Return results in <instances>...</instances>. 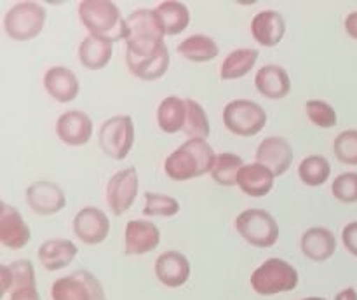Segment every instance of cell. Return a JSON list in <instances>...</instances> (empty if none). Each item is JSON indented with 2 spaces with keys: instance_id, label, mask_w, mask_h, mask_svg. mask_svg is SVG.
I'll return each mask as SVG.
<instances>
[{
  "instance_id": "6da1fadb",
  "label": "cell",
  "mask_w": 357,
  "mask_h": 300,
  "mask_svg": "<svg viewBox=\"0 0 357 300\" xmlns=\"http://www.w3.org/2000/svg\"><path fill=\"white\" fill-rule=\"evenodd\" d=\"M216 152L208 142L187 140L164 160V173L174 181H187L211 173Z\"/></svg>"
},
{
  "instance_id": "7a4b0ae2",
  "label": "cell",
  "mask_w": 357,
  "mask_h": 300,
  "mask_svg": "<svg viewBox=\"0 0 357 300\" xmlns=\"http://www.w3.org/2000/svg\"><path fill=\"white\" fill-rule=\"evenodd\" d=\"M162 21L157 16L155 9H136L126 17L124 42L126 51L150 52L162 47L166 42Z\"/></svg>"
},
{
  "instance_id": "3957f363",
  "label": "cell",
  "mask_w": 357,
  "mask_h": 300,
  "mask_svg": "<svg viewBox=\"0 0 357 300\" xmlns=\"http://www.w3.org/2000/svg\"><path fill=\"white\" fill-rule=\"evenodd\" d=\"M79 17L89 35L112 42L124 40L126 17L110 0H82L79 3Z\"/></svg>"
},
{
  "instance_id": "277c9868",
  "label": "cell",
  "mask_w": 357,
  "mask_h": 300,
  "mask_svg": "<svg viewBox=\"0 0 357 300\" xmlns=\"http://www.w3.org/2000/svg\"><path fill=\"white\" fill-rule=\"evenodd\" d=\"M300 283L298 271L293 264L282 258H267L253 271L250 285L257 295L272 297L296 290Z\"/></svg>"
},
{
  "instance_id": "5b68a950",
  "label": "cell",
  "mask_w": 357,
  "mask_h": 300,
  "mask_svg": "<svg viewBox=\"0 0 357 300\" xmlns=\"http://www.w3.org/2000/svg\"><path fill=\"white\" fill-rule=\"evenodd\" d=\"M44 6L38 2H17L3 16V31L10 40L28 42L37 38L45 27Z\"/></svg>"
},
{
  "instance_id": "8992f818",
  "label": "cell",
  "mask_w": 357,
  "mask_h": 300,
  "mask_svg": "<svg viewBox=\"0 0 357 300\" xmlns=\"http://www.w3.org/2000/svg\"><path fill=\"white\" fill-rule=\"evenodd\" d=\"M234 225L239 236L255 248H272L279 239V225L267 209H244L237 215Z\"/></svg>"
},
{
  "instance_id": "52a82bcc",
  "label": "cell",
  "mask_w": 357,
  "mask_h": 300,
  "mask_svg": "<svg viewBox=\"0 0 357 300\" xmlns=\"http://www.w3.org/2000/svg\"><path fill=\"white\" fill-rule=\"evenodd\" d=\"M268 115L260 103L253 100H232L223 108V124L232 135L250 138L267 126Z\"/></svg>"
},
{
  "instance_id": "ba28073f",
  "label": "cell",
  "mask_w": 357,
  "mask_h": 300,
  "mask_svg": "<svg viewBox=\"0 0 357 300\" xmlns=\"http://www.w3.org/2000/svg\"><path fill=\"white\" fill-rule=\"evenodd\" d=\"M98 145H100L101 152L110 159H126L135 145V122H132L131 115L108 117L100 126Z\"/></svg>"
},
{
  "instance_id": "9c48e42d",
  "label": "cell",
  "mask_w": 357,
  "mask_h": 300,
  "mask_svg": "<svg viewBox=\"0 0 357 300\" xmlns=\"http://www.w3.org/2000/svg\"><path fill=\"white\" fill-rule=\"evenodd\" d=\"M52 300H107L103 285L87 269H77L72 274L56 279L51 285Z\"/></svg>"
},
{
  "instance_id": "30bf717a",
  "label": "cell",
  "mask_w": 357,
  "mask_h": 300,
  "mask_svg": "<svg viewBox=\"0 0 357 300\" xmlns=\"http://www.w3.org/2000/svg\"><path fill=\"white\" fill-rule=\"evenodd\" d=\"M139 190V177L135 166L112 174L107 183V204L112 215L121 216L135 204Z\"/></svg>"
},
{
  "instance_id": "8fae6325",
  "label": "cell",
  "mask_w": 357,
  "mask_h": 300,
  "mask_svg": "<svg viewBox=\"0 0 357 300\" xmlns=\"http://www.w3.org/2000/svg\"><path fill=\"white\" fill-rule=\"evenodd\" d=\"M126 65L129 72L139 80L153 82L166 75L171 65L169 49L164 44L162 47L150 52H131L126 51Z\"/></svg>"
},
{
  "instance_id": "7c38bea8",
  "label": "cell",
  "mask_w": 357,
  "mask_h": 300,
  "mask_svg": "<svg viewBox=\"0 0 357 300\" xmlns=\"http://www.w3.org/2000/svg\"><path fill=\"white\" fill-rule=\"evenodd\" d=\"M72 227L77 239L87 246H96L103 243L110 234V218L103 209L96 206H86L73 216Z\"/></svg>"
},
{
  "instance_id": "4fadbf2b",
  "label": "cell",
  "mask_w": 357,
  "mask_h": 300,
  "mask_svg": "<svg viewBox=\"0 0 357 300\" xmlns=\"http://www.w3.org/2000/svg\"><path fill=\"white\" fill-rule=\"evenodd\" d=\"M26 204L35 215L51 216L66 206V195L58 183L49 180H38L28 185L24 190Z\"/></svg>"
},
{
  "instance_id": "5bb4252c",
  "label": "cell",
  "mask_w": 357,
  "mask_h": 300,
  "mask_svg": "<svg viewBox=\"0 0 357 300\" xmlns=\"http://www.w3.org/2000/svg\"><path fill=\"white\" fill-rule=\"evenodd\" d=\"M153 272L157 281L166 288H181L190 279L192 265L187 255L176 250H167L155 258Z\"/></svg>"
},
{
  "instance_id": "9a60e30c",
  "label": "cell",
  "mask_w": 357,
  "mask_h": 300,
  "mask_svg": "<svg viewBox=\"0 0 357 300\" xmlns=\"http://www.w3.org/2000/svg\"><path fill=\"white\" fill-rule=\"evenodd\" d=\"M160 244V230L150 220H131L124 230V251L131 257L152 253Z\"/></svg>"
},
{
  "instance_id": "2e32d148",
  "label": "cell",
  "mask_w": 357,
  "mask_h": 300,
  "mask_svg": "<svg viewBox=\"0 0 357 300\" xmlns=\"http://www.w3.org/2000/svg\"><path fill=\"white\" fill-rule=\"evenodd\" d=\"M94 131L93 119L82 110L63 112L56 121V135L68 147H84Z\"/></svg>"
},
{
  "instance_id": "e0dca14e",
  "label": "cell",
  "mask_w": 357,
  "mask_h": 300,
  "mask_svg": "<svg viewBox=\"0 0 357 300\" xmlns=\"http://www.w3.org/2000/svg\"><path fill=\"white\" fill-rule=\"evenodd\" d=\"M255 157H257V163L267 166L278 178L282 177L291 166L293 149L288 140L282 136H268L261 140Z\"/></svg>"
},
{
  "instance_id": "ac0fdd59",
  "label": "cell",
  "mask_w": 357,
  "mask_h": 300,
  "mask_svg": "<svg viewBox=\"0 0 357 300\" xmlns=\"http://www.w3.org/2000/svg\"><path fill=\"white\" fill-rule=\"evenodd\" d=\"M31 239V230L20 209L9 202L2 204L0 213V243L9 250H23Z\"/></svg>"
},
{
  "instance_id": "d6986e66",
  "label": "cell",
  "mask_w": 357,
  "mask_h": 300,
  "mask_svg": "<svg viewBox=\"0 0 357 300\" xmlns=\"http://www.w3.org/2000/svg\"><path fill=\"white\" fill-rule=\"evenodd\" d=\"M251 35L264 47H274L286 35L284 16L272 9L260 10L251 20Z\"/></svg>"
},
{
  "instance_id": "ffe728a7",
  "label": "cell",
  "mask_w": 357,
  "mask_h": 300,
  "mask_svg": "<svg viewBox=\"0 0 357 300\" xmlns=\"http://www.w3.org/2000/svg\"><path fill=\"white\" fill-rule=\"evenodd\" d=\"M44 89L58 103H70L79 96L80 82L66 66H51L44 73Z\"/></svg>"
},
{
  "instance_id": "44dd1931",
  "label": "cell",
  "mask_w": 357,
  "mask_h": 300,
  "mask_svg": "<svg viewBox=\"0 0 357 300\" xmlns=\"http://www.w3.org/2000/svg\"><path fill=\"white\" fill-rule=\"evenodd\" d=\"M337 237L328 227H310L302 234V253L312 262H326L337 251Z\"/></svg>"
},
{
  "instance_id": "7402d4cb",
  "label": "cell",
  "mask_w": 357,
  "mask_h": 300,
  "mask_svg": "<svg viewBox=\"0 0 357 300\" xmlns=\"http://www.w3.org/2000/svg\"><path fill=\"white\" fill-rule=\"evenodd\" d=\"M255 87L268 100H282L291 91V79L284 66L265 65L255 75Z\"/></svg>"
},
{
  "instance_id": "603a6c76",
  "label": "cell",
  "mask_w": 357,
  "mask_h": 300,
  "mask_svg": "<svg viewBox=\"0 0 357 300\" xmlns=\"http://www.w3.org/2000/svg\"><path fill=\"white\" fill-rule=\"evenodd\" d=\"M77 255H79V248L75 246V243H72L70 239H63V237L44 241L37 250V257L42 267L49 272L68 267L75 260Z\"/></svg>"
},
{
  "instance_id": "cb8c5ba5",
  "label": "cell",
  "mask_w": 357,
  "mask_h": 300,
  "mask_svg": "<svg viewBox=\"0 0 357 300\" xmlns=\"http://www.w3.org/2000/svg\"><path fill=\"white\" fill-rule=\"evenodd\" d=\"M275 174L260 163L244 164L237 177V187L250 197H265L274 188Z\"/></svg>"
},
{
  "instance_id": "d4e9b609",
  "label": "cell",
  "mask_w": 357,
  "mask_h": 300,
  "mask_svg": "<svg viewBox=\"0 0 357 300\" xmlns=\"http://www.w3.org/2000/svg\"><path fill=\"white\" fill-rule=\"evenodd\" d=\"M187 122V100L180 96H166L157 107V126L166 135L183 131Z\"/></svg>"
},
{
  "instance_id": "484cf974",
  "label": "cell",
  "mask_w": 357,
  "mask_h": 300,
  "mask_svg": "<svg viewBox=\"0 0 357 300\" xmlns=\"http://www.w3.org/2000/svg\"><path fill=\"white\" fill-rule=\"evenodd\" d=\"M114 56V42L107 38L87 35L79 44V61L87 70H101Z\"/></svg>"
},
{
  "instance_id": "4316f807",
  "label": "cell",
  "mask_w": 357,
  "mask_h": 300,
  "mask_svg": "<svg viewBox=\"0 0 357 300\" xmlns=\"http://www.w3.org/2000/svg\"><path fill=\"white\" fill-rule=\"evenodd\" d=\"M260 52L251 47L234 49L225 56L220 66V77L222 80H237L246 77L255 68Z\"/></svg>"
},
{
  "instance_id": "83f0119b",
  "label": "cell",
  "mask_w": 357,
  "mask_h": 300,
  "mask_svg": "<svg viewBox=\"0 0 357 300\" xmlns=\"http://www.w3.org/2000/svg\"><path fill=\"white\" fill-rule=\"evenodd\" d=\"M178 54L183 56L185 59L192 63H208L218 58L220 47L216 44L215 38L208 37V35L195 33L190 37L183 38L176 47Z\"/></svg>"
},
{
  "instance_id": "f1b7e54d",
  "label": "cell",
  "mask_w": 357,
  "mask_h": 300,
  "mask_svg": "<svg viewBox=\"0 0 357 300\" xmlns=\"http://www.w3.org/2000/svg\"><path fill=\"white\" fill-rule=\"evenodd\" d=\"M155 13L162 21L164 31L169 37L180 35L190 24V10L183 2H178V0H164L155 7Z\"/></svg>"
},
{
  "instance_id": "f546056e",
  "label": "cell",
  "mask_w": 357,
  "mask_h": 300,
  "mask_svg": "<svg viewBox=\"0 0 357 300\" xmlns=\"http://www.w3.org/2000/svg\"><path fill=\"white\" fill-rule=\"evenodd\" d=\"M244 166L243 157L232 152L216 153L215 164L211 170V178L223 187H234L237 185V177Z\"/></svg>"
},
{
  "instance_id": "4dcf8cb0",
  "label": "cell",
  "mask_w": 357,
  "mask_h": 300,
  "mask_svg": "<svg viewBox=\"0 0 357 300\" xmlns=\"http://www.w3.org/2000/svg\"><path fill=\"white\" fill-rule=\"evenodd\" d=\"M331 174V164L324 156H307L298 164V177L307 187H321Z\"/></svg>"
},
{
  "instance_id": "1f68e13d",
  "label": "cell",
  "mask_w": 357,
  "mask_h": 300,
  "mask_svg": "<svg viewBox=\"0 0 357 300\" xmlns=\"http://www.w3.org/2000/svg\"><path fill=\"white\" fill-rule=\"evenodd\" d=\"M183 133L188 140H202V142H208L211 135V124L204 107L192 98H187V122Z\"/></svg>"
},
{
  "instance_id": "d6a6232c",
  "label": "cell",
  "mask_w": 357,
  "mask_h": 300,
  "mask_svg": "<svg viewBox=\"0 0 357 300\" xmlns=\"http://www.w3.org/2000/svg\"><path fill=\"white\" fill-rule=\"evenodd\" d=\"M180 211V202L176 197L159 192H145V208L143 215L146 216H174Z\"/></svg>"
},
{
  "instance_id": "836d02e7",
  "label": "cell",
  "mask_w": 357,
  "mask_h": 300,
  "mask_svg": "<svg viewBox=\"0 0 357 300\" xmlns=\"http://www.w3.org/2000/svg\"><path fill=\"white\" fill-rule=\"evenodd\" d=\"M305 112L314 126L323 129H331L338 124V114L328 101L309 100L305 103Z\"/></svg>"
},
{
  "instance_id": "e575fe53",
  "label": "cell",
  "mask_w": 357,
  "mask_h": 300,
  "mask_svg": "<svg viewBox=\"0 0 357 300\" xmlns=\"http://www.w3.org/2000/svg\"><path fill=\"white\" fill-rule=\"evenodd\" d=\"M333 152L342 164L357 166V129L342 131L333 142Z\"/></svg>"
},
{
  "instance_id": "d590c367",
  "label": "cell",
  "mask_w": 357,
  "mask_h": 300,
  "mask_svg": "<svg viewBox=\"0 0 357 300\" xmlns=\"http://www.w3.org/2000/svg\"><path fill=\"white\" fill-rule=\"evenodd\" d=\"M331 194L337 201L352 204L357 202V173H340L331 183Z\"/></svg>"
},
{
  "instance_id": "8d00e7d4",
  "label": "cell",
  "mask_w": 357,
  "mask_h": 300,
  "mask_svg": "<svg viewBox=\"0 0 357 300\" xmlns=\"http://www.w3.org/2000/svg\"><path fill=\"white\" fill-rule=\"evenodd\" d=\"M9 269H10V278H13V283H10V293L21 288H28V286H37V279H35V267L30 260L21 258V260H16L13 262V264H9Z\"/></svg>"
},
{
  "instance_id": "74e56055",
  "label": "cell",
  "mask_w": 357,
  "mask_h": 300,
  "mask_svg": "<svg viewBox=\"0 0 357 300\" xmlns=\"http://www.w3.org/2000/svg\"><path fill=\"white\" fill-rule=\"evenodd\" d=\"M342 243L345 250L357 257V222H351L342 229Z\"/></svg>"
},
{
  "instance_id": "f35d334b",
  "label": "cell",
  "mask_w": 357,
  "mask_h": 300,
  "mask_svg": "<svg viewBox=\"0 0 357 300\" xmlns=\"http://www.w3.org/2000/svg\"><path fill=\"white\" fill-rule=\"evenodd\" d=\"M9 300H42V299L37 286H28V288H21L10 293Z\"/></svg>"
},
{
  "instance_id": "ab89813d",
  "label": "cell",
  "mask_w": 357,
  "mask_h": 300,
  "mask_svg": "<svg viewBox=\"0 0 357 300\" xmlns=\"http://www.w3.org/2000/svg\"><path fill=\"white\" fill-rule=\"evenodd\" d=\"M344 28L349 37L357 40V10H352L351 14H347V17L344 21Z\"/></svg>"
},
{
  "instance_id": "60d3db41",
  "label": "cell",
  "mask_w": 357,
  "mask_h": 300,
  "mask_svg": "<svg viewBox=\"0 0 357 300\" xmlns=\"http://www.w3.org/2000/svg\"><path fill=\"white\" fill-rule=\"evenodd\" d=\"M0 279H2V293H3V295H9V293H10V283H13V278H10L9 264L0 265Z\"/></svg>"
},
{
  "instance_id": "b9f144b4",
  "label": "cell",
  "mask_w": 357,
  "mask_h": 300,
  "mask_svg": "<svg viewBox=\"0 0 357 300\" xmlns=\"http://www.w3.org/2000/svg\"><path fill=\"white\" fill-rule=\"evenodd\" d=\"M333 300H357L356 288H351V286H349V288L340 290V292H338L337 295H335Z\"/></svg>"
},
{
  "instance_id": "7bdbcfd3",
  "label": "cell",
  "mask_w": 357,
  "mask_h": 300,
  "mask_svg": "<svg viewBox=\"0 0 357 300\" xmlns=\"http://www.w3.org/2000/svg\"><path fill=\"white\" fill-rule=\"evenodd\" d=\"M300 300H328L326 297H316V295H312V297H305V299H300Z\"/></svg>"
}]
</instances>
